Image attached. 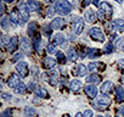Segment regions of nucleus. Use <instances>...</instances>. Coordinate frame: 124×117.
Returning <instances> with one entry per match:
<instances>
[{
    "instance_id": "12",
    "label": "nucleus",
    "mask_w": 124,
    "mask_h": 117,
    "mask_svg": "<svg viewBox=\"0 0 124 117\" xmlns=\"http://www.w3.org/2000/svg\"><path fill=\"white\" fill-rule=\"evenodd\" d=\"M84 92L88 95V98H90V99H95L97 96V88L94 84H86L84 88Z\"/></svg>"
},
{
    "instance_id": "44",
    "label": "nucleus",
    "mask_w": 124,
    "mask_h": 117,
    "mask_svg": "<svg viewBox=\"0 0 124 117\" xmlns=\"http://www.w3.org/2000/svg\"><path fill=\"white\" fill-rule=\"evenodd\" d=\"M84 117H94L93 111H91V110H86V111L84 112Z\"/></svg>"
},
{
    "instance_id": "51",
    "label": "nucleus",
    "mask_w": 124,
    "mask_h": 117,
    "mask_svg": "<svg viewBox=\"0 0 124 117\" xmlns=\"http://www.w3.org/2000/svg\"><path fill=\"white\" fill-rule=\"evenodd\" d=\"M4 1H5V3H12L14 0H4Z\"/></svg>"
},
{
    "instance_id": "38",
    "label": "nucleus",
    "mask_w": 124,
    "mask_h": 117,
    "mask_svg": "<svg viewBox=\"0 0 124 117\" xmlns=\"http://www.w3.org/2000/svg\"><path fill=\"white\" fill-rule=\"evenodd\" d=\"M22 56H23V54L18 51V52H16V54H15V55L12 56L11 61H12V62H16V61H18V60H20V58H22Z\"/></svg>"
},
{
    "instance_id": "1",
    "label": "nucleus",
    "mask_w": 124,
    "mask_h": 117,
    "mask_svg": "<svg viewBox=\"0 0 124 117\" xmlns=\"http://www.w3.org/2000/svg\"><path fill=\"white\" fill-rule=\"evenodd\" d=\"M55 10L58 15H62V16L70 15L71 11H72V4L68 1V0H56Z\"/></svg>"
},
{
    "instance_id": "26",
    "label": "nucleus",
    "mask_w": 124,
    "mask_h": 117,
    "mask_svg": "<svg viewBox=\"0 0 124 117\" xmlns=\"http://www.w3.org/2000/svg\"><path fill=\"white\" fill-rule=\"evenodd\" d=\"M86 55H88V57H89V58H96L97 56H100V55H101V51H100L99 49L91 48V49H88Z\"/></svg>"
},
{
    "instance_id": "50",
    "label": "nucleus",
    "mask_w": 124,
    "mask_h": 117,
    "mask_svg": "<svg viewBox=\"0 0 124 117\" xmlns=\"http://www.w3.org/2000/svg\"><path fill=\"white\" fill-rule=\"evenodd\" d=\"M93 3H94V4L97 6V5H99V3H100V0H93Z\"/></svg>"
},
{
    "instance_id": "13",
    "label": "nucleus",
    "mask_w": 124,
    "mask_h": 117,
    "mask_svg": "<svg viewBox=\"0 0 124 117\" xmlns=\"http://www.w3.org/2000/svg\"><path fill=\"white\" fill-rule=\"evenodd\" d=\"M86 72H88V67L83 64H79L73 68V73L76 77H84L86 75Z\"/></svg>"
},
{
    "instance_id": "25",
    "label": "nucleus",
    "mask_w": 124,
    "mask_h": 117,
    "mask_svg": "<svg viewBox=\"0 0 124 117\" xmlns=\"http://www.w3.org/2000/svg\"><path fill=\"white\" fill-rule=\"evenodd\" d=\"M23 112H24V116H26V117H37V116H38L37 110H35L34 107H29V106L24 107Z\"/></svg>"
},
{
    "instance_id": "40",
    "label": "nucleus",
    "mask_w": 124,
    "mask_h": 117,
    "mask_svg": "<svg viewBox=\"0 0 124 117\" xmlns=\"http://www.w3.org/2000/svg\"><path fill=\"white\" fill-rule=\"evenodd\" d=\"M12 116V110L10 109H6L5 111L1 112V117H11Z\"/></svg>"
},
{
    "instance_id": "29",
    "label": "nucleus",
    "mask_w": 124,
    "mask_h": 117,
    "mask_svg": "<svg viewBox=\"0 0 124 117\" xmlns=\"http://www.w3.org/2000/svg\"><path fill=\"white\" fill-rule=\"evenodd\" d=\"M10 23H12V22L10 21V18H8V17L3 16L1 22H0V25H1V28H3V29H5V31H8V29L10 28Z\"/></svg>"
},
{
    "instance_id": "34",
    "label": "nucleus",
    "mask_w": 124,
    "mask_h": 117,
    "mask_svg": "<svg viewBox=\"0 0 124 117\" xmlns=\"http://www.w3.org/2000/svg\"><path fill=\"white\" fill-rule=\"evenodd\" d=\"M106 54H111L114 51V45L112 44V42H108L106 45H105V50H103Z\"/></svg>"
},
{
    "instance_id": "52",
    "label": "nucleus",
    "mask_w": 124,
    "mask_h": 117,
    "mask_svg": "<svg viewBox=\"0 0 124 117\" xmlns=\"http://www.w3.org/2000/svg\"><path fill=\"white\" fill-rule=\"evenodd\" d=\"M116 1H117V3H119V4H122V3H123V0H116Z\"/></svg>"
},
{
    "instance_id": "27",
    "label": "nucleus",
    "mask_w": 124,
    "mask_h": 117,
    "mask_svg": "<svg viewBox=\"0 0 124 117\" xmlns=\"http://www.w3.org/2000/svg\"><path fill=\"white\" fill-rule=\"evenodd\" d=\"M116 98H117V101H119V102L124 101V89L122 87H117V89H116Z\"/></svg>"
},
{
    "instance_id": "23",
    "label": "nucleus",
    "mask_w": 124,
    "mask_h": 117,
    "mask_svg": "<svg viewBox=\"0 0 124 117\" xmlns=\"http://www.w3.org/2000/svg\"><path fill=\"white\" fill-rule=\"evenodd\" d=\"M27 6H28L29 11H38L40 9V4H39V1H37V0H28Z\"/></svg>"
},
{
    "instance_id": "31",
    "label": "nucleus",
    "mask_w": 124,
    "mask_h": 117,
    "mask_svg": "<svg viewBox=\"0 0 124 117\" xmlns=\"http://www.w3.org/2000/svg\"><path fill=\"white\" fill-rule=\"evenodd\" d=\"M56 56H57V60L60 64H66L67 62V56H65V54L62 52V51H56Z\"/></svg>"
},
{
    "instance_id": "36",
    "label": "nucleus",
    "mask_w": 124,
    "mask_h": 117,
    "mask_svg": "<svg viewBox=\"0 0 124 117\" xmlns=\"http://www.w3.org/2000/svg\"><path fill=\"white\" fill-rule=\"evenodd\" d=\"M10 42H11V38L10 37H8V35H3L1 37V45L3 46H8L9 44H10Z\"/></svg>"
},
{
    "instance_id": "39",
    "label": "nucleus",
    "mask_w": 124,
    "mask_h": 117,
    "mask_svg": "<svg viewBox=\"0 0 124 117\" xmlns=\"http://www.w3.org/2000/svg\"><path fill=\"white\" fill-rule=\"evenodd\" d=\"M114 45H116V46H120V48H122V46L124 45V35H123V37H120V38H118V39L116 40Z\"/></svg>"
},
{
    "instance_id": "53",
    "label": "nucleus",
    "mask_w": 124,
    "mask_h": 117,
    "mask_svg": "<svg viewBox=\"0 0 124 117\" xmlns=\"http://www.w3.org/2000/svg\"><path fill=\"white\" fill-rule=\"evenodd\" d=\"M46 1H47V3H51V1H54V0H46Z\"/></svg>"
},
{
    "instance_id": "42",
    "label": "nucleus",
    "mask_w": 124,
    "mask_h": 117,
    "mask_svg": "<svg viewBox=\"0 0 124 117\" xmlns=\"http://www.w3.org/2000/svg\"><path fill=\"white\" fill-rule=\"evenodd\" d=\"M117 66H118L120 70H124V58H120V60H118Z\"/></svg>"
},
{
    "instance_id": "41",
    "label": "nucleus",
    "mask_w": 124,
    "mask_h": 117,
    "mask_svg": "<svg viewBox=\"0 0 124 117\" xmlns=\"http://www.w3.org/2000/svg\"><path fill=\"white\" fill-rule=\"evenodd\" d=\"M34 49L38 52H40V39H35V42H34Z\"/></svg>"
},
{
    "instance_id": "21",
    "label": "nucleus",
    "mask_w": 124,
    "mask_h": 117,
    "mask_svg": "<svg viewBox=\"0 0 124 117\" xmlns=\"http://www.w3.org/2000/svg\"><path fill=\"white\" fill-rule=\"evenodd\" d=\"M44 66L47 68V70H52L55 66H56V60L51 56H47L45 60H44Z\"/></svg>"
},
{
    "instance_id": "14",
    "label": "nucleus",
    "mask_w": 124,
    "mask_h": 117,
    "mask_svg": "<svg viewBox=\"0 0 124 117\" xmlns=\"http://www.w3.org/2000/svg\"><path fill=\"white\" fill-rule=\"evenodd\" d=\"M18 84H21V78H20V76L16 75V73L10 75V77H9V79H8V85H9L10 88H14V89H15Z\"/></svg>"
},
{
    "instance_id": "47",
    "label": "nucleus",
    "mask_w": 124,
    "mask_h": 117,
    "mask_svg": "<svg viewBox=\"0 0 124 117\" xmlns=\"http://www.w3.org/2000/svg\"><path fill=\"white\" fill-rule=\"evenodd\" d=\"M90 3H91V0H84V1H83V5H84V6H88Z\"/></svg>"
},
{
    "instance_id": "32",
    "label": "nucleus",
    "mask_w": 124,
    "mask_h": 117,
    "mask_svg": "<svg viewBox=\"0 0 124 117\" xmlns=\"http://www.w3.org/2000/svg\"><path fill=\"white\" fill-rule=\"evenodd\" d=\"M41 32H43V34H44L45 37L50 38V35H51V33H52V27H51V26H49V25H44V26H43Z\"/></svg>"
},
{
    "instance_id": "2",
    "label": "nucleus",
    "mask_w": 124,
    "mask_h": 117,
    "mask_svg": "<svg viewBox=\"0 0 124 117\" xmlns=\"http://www.w3.org/2000/svg\"><path fill=\"white\" fill-rule=\"evenodd\" d=\"M108 105H111V99L108 98V95H101L97 98V101L93 104V106L96 110H105Z\"/></svg>"
},
{
    "instance_id": "15",
    "label": "nucleus",
    "mask_w": 124,
    "mask_h": 117,
    "mask_svg": "<svg viewBox=\"0 0 124 117\" xmlns=\"http://www.w3.org/2000/svg\"><path fill=\"white\" fill-rule=\"evenodd\" d=\"M65 25H66V20L63 17H56L52 20L50 26L52 27V29H62L65 27Z\"/></svg>"
},
{
    "instance_id": "17",
    "label": "nucleus",
    "mask_w": 124,
    "mask_h": 117,
    "mask_svg": "<svg viewBox=\"0 0 124 117\" xmlns=\"http://www.w3.org/2000/svg\"><path fill=\"white\" fill-rule=\"evenodd\" d=\"M34 93H35L37 98H41V99L49 98V92H47L45 88H43V87H35Z\"/></svg>"
},
{
    "instance_id": "55",
    "label": "nucleus",
    "mask_w": 124,
    "mask_h": 117,
    "mask_svg": "<svg viewBox=\"0 0 124 117\" xmlns=\"http://www.w3.org/2000/svg\"><path fill=\"white\" fill-rule=\"evenodd\" d=\"M97 117H106V116H102V115H99Z\"/></svg>"
},
{
    "instance_id": "20",
    "label": "nucleus",
    "mask_w": 124,
    "mask_h": 117,
    "mask_svg": "<svg viewBox=\"0 0 124 117\" xmlns=\"http://www.w3.org/2000/svg\"><path fill=\"white\" fill-rule=\"evenodd\" d=\"M70 88H71L72 92L77 93V92H79V90L83 88V83H82V81H79V79H73V81L71 82V84H70Z\"/></svg>"
},
{
    "instance_id": "28",
    "label": "nucleus",
    "mask_w": 124,
    "mask_h": 117,
    "mask_svg": "<svg viewBox=\"0 0 124 117\" xmlns=\"http://www.w3.org/2000/svg\"><path fill=\"white\" fill-rule=\"evenodd\" d=\"M54 43L56 44V45H62L65 43V37H63V34L62 33H57V34H55V37H54Z\"/></svg>"
},
{
    "instance_id": "5",
    "label": "nucleus",
    "mask_w": 124,
    "mask_h": 117,
    "mask_svg": "<svg viewBox=\"0 0 124 117\" xmlns=\"http://www.w3.org/2000/svg\"><path fill=\"white\" fill-rule=\"evenodd\" d=\"M16 72L18 73V76L21 78H26L29 73V68H28V64L24 61H21L16 65Z\"/></svg>"
},
{
    "instance_id": "4",
    "label": "nucleus",
    "mask_w": 124,
    "mask_h": 117,
    "mask_svg": "<svg viewBox=\"0 0 124 117\" xmlns=\"http://www.w3.org/2000/svg\"><path fill=\"white\" fill-rule=\"evenodd\" d=\"M89 35L94 39V40H96V42H105V34L102 33V31L99 28V27H93V28H90L89 29Z\"/></svg>"
},
{
    "instance_id": "56",
    "label": "nucleus",
    "mask_w": 124,
    "mask_h": 117,
    "mask_svg": "<svg viewBox=\"0 0 124 117\" xmlns=\"http://www.w3.org/2000/svg\"><path fill=\"white\" fill-rule=\"evenodd\" d=\"M122 50H123V51H124V45H123V46H122Z\"/></svg>"
},
{
    "instance_id": "7",
    "label": "nucleus",
    "mask_w": 124,
    "mask_h": 117,
    "mask_svg": "<svg viewBox=\"0 0 124 117\" xmlns=\"http://www.w3.org/2000/svg\"><path fill=\"white\" fill-rule=\"evenodd\" d=\"M72 29L74 32V34H80L84 29V21L82 17H74L73 22H72Z\"/></svg>"
},
{
    "instance_id": "24",
    "label": "nucleus",
    "mask_w": 124,
    "mask_h": 117,
    "mask_svg": "<svg viewBox=\"0 0 124 117\" xmlns=\"http://www.w3.org/2000/svg\"><path fill=\"white\" fill-rule=\"evenodd\" d=\"M17 45H18V38H17V37H12L10 44L8 45V50H9V52H14V51L17 49Z\"/></svg>"
},
{
    "instance_id": "22",
    "label": "nucleus",
    "mask_w": 124,
    "mask_h": 117,
    "mask_svg": "<svg viewBox=\"0 0 124 117\" xmlns=\"http://www.w3.org/2000/svg\"><path fill=\"white\" fill-rule=\"evenodd\" d=\"M77 56H78V54H77L76 49L73 46H70L67 49V60L68 61H74L76 58H77Z\"/></svg>"
},
{
    "instance_id": "49",
    "label": "nucleus",
    "mask_w": 124,
    "mask_h": 117,
    "mask_svg": "<svg viewBox=\"0 0 124 117\" xmlns=\"http://www.w3.org/2000/svg\"><path fill=\"white\" fill-rule=\"evenodd\" d=\"M76 117H84V113H80V112H78V113L76 115Z\"/></svg>"
},
{
    "instance_id": "46",
    "label": "nucleus",
    "mask_w": 124,
    "mask_h": 117,
    "mask_svg": "<svg viewBox=\"0 0 124 117\" xmlns=\"http://www.w3.org/2000/svg\"><path fill=\"white\" fill-rule=\"evenodd\" d=\"M113 25H114V23H112V22H107V23H106V27H107L109 31H112V29H113Z\"/></svg>"
},
{
    "instance_id": "37",
    "label": "nucleus",
    "mask_w": 124,
    "mask_h": 117,
    "mask_svg": "<svg viewBox=\"0 0 124 117\" xmlns=\"http://www.w3.org/2000/svg\"><path fill=\"white\" fill-rule=\"evenodd\" d=\"M55 46H56V44H55V43H49V44H47V46H46L47 52H49V54L55 52Z\"/></svg>"
},
{
    "instance_id": "54",
    "label": "nucleus",
    "mask_w": 124,
    "mask_h": 117,
    "mask_svg": "<svg viewBox=\"0 0 124 117\" xmlns=\"http://www.w3.org/2000/svg\"><path fill=\"white\" fill-rule=\"evenodd\" d=\"M63 117H71V116H70V115H65Z\"/></svg>"
},
{
    "instance_id": "43",
    "label": "nucleus",
    "mask_w": 124,
    "mask_h": 117,
    "mask_svg": "<svg viewBox=\"0 0 124 117\" xmlns=\"http://www.w3.org/2000/svg\"><path fill=\"white\" fill-rule=\"evenodd\" d=\"M1 96H3V99H4V100H6V101L11 100V98H12L10 94H6V93H3V94H1Z\"/></svg>"
},
{
    "instance_id": "45",
    "label": "nucleus",
    "mask_w": 124,
    "mask_h": 117,
    "mask_svg": "<svg viewBox=\"0 0 124 117\" xmlns=\"http://www.w3.org/2000/svg\"><path fill=\"white\" fill-rule=\"evenodd\" d=\"M55 11H56V10H55V6H54V8H49V9H47V15H49V16H52V15L55 14Z\"/></svg>"
},
{
    "instance_id": "6",
    "label": "nucleus",
    "mask_w": 124,
    "mask_h": 117,
    "mask_svg": "<svg viewBox=\"0 0 124 117\" xmlns=\"http://www.w3.org/2000/svg\"><path fill=\"white\" fill-rule=\"evenodd\" d=\"M43 77H44V79L46 81V82H49L51 85H57V83H58V72L57 71H51V72H49V73H44L43 75Z\"/></svg>"
},
{
    "instance_id": "33",
    "label": "nucleus",
    "mask_w": 124,
    "mask_h": 117,
    "mask_svg": "<svg viewBox=\"0 0 124 117\" xmlns=\"http://www.w3.org/2000/svg\"><path fill=\"white\" fill-rule=\"evenodd\" d=\"M114 26L117 27L118 31H124V20H120V18H117L113 21Z\"/></svg>"
},
{
    "instance_id": "19",
    "label": "nucleus",
    "mask_w": 124,
    "mask_h": 117,
    "mask_svg": "<svg viewBox=\"0 0 124 117\" xmlns=\"http://www.w3.org/2000/svg\"><path fill=\"white\" fill-rule=\"evenodd\" d=\"M101 82V77L99 76V75H96V73H91L90 76H88V78H86V83L88 84H94V85H96V84H99Z\"/></svg>"
},
{
    "instance_id": "9",
    "label": "nucleus",
    "mask_w": 124,
    "mask_h": 117,
    "mask_svg": "<svg viewBox=\"0 0 124 117\" xmlns=\"http://www.w3.org/2000/svg\"><path fill=\"white\" fill-rule=\"evenodd\" d=\"M113 89H114L113 82L106 81V82L102 83V85H101V88H100V92L102 93V95H109V94L113 92Z\"/></svg>"
},
{
    "instance_id": "8",
    "label": "nucleus",
    "mask_w": 124,
    "mask_h": 117,
    "mask_svg": "<svg viewBox=\"0 0 124 117\" xmlns=\"http://www.w3.org/2000/svg\"><path fill=\"white\" fill-rule=\"evenodd\" d=\"M17 8H18V12H20L21 17L23 18V21H29V9H28L27 4L23 1H20Z\"/></svg>"
},
{
    "instance_id": "18",
    "label": "nucleus",
    "mask_w": 124,
    "mask_h": 117,
    "mask_svg": "<svg viewBox=\"0 0 124 117\" xmlns=\"http://www.w3.org/2000/svg\"><path fill=\"white\" fill-rule=\"evenodd\" d=\"M84 17H85V21H86V22L94 23V22L96 21V12H95L94 10H91V9H88V11H85Z\"/></svg>"
},
{
    "instance_id": "30",
    "label": "nucleus",
    "mask_w": 124,
    "mask_h": 117,
    "mask_svg": "<svg viewBox=\"0 0 124 117\" xmlns=\"http://www.w3.org/2000/svg\"><path fill=\"white\" fill-rule=\"evenodd\" d=\"M26 90H27V88H26V85H24L23 83L18 84V85L14 89V92H15L17 95H22V94H24V93H26Z\"/></svg>"
},
{
    "instance_id": "3",
    "label": "nucleus",
    "mask_w": 124,
    "mask_h": 117,
    "mask_svg": "<svg viewBox=\"0 0 124 117\" xmlns=\"http://www.w3.org/2000/svg\"><path fill=\"white\" fill-rule=\"evenodd\" d=\"M27 34L29 38L32 39H40L39 37V27H38V23L37 22H29L28 27H27Z\"/></svg>"
},
{
    "instance_id": "16",
    "label": "nucleus",
    "mask_w": 124,
    "mask_h": 117,
    "mask_svg": "<svg viewBox=\"0 0 124 117\" xmlns=\"http://www.w3.org/2000/svg\"><path fill=\"white\" fill-rule=\"evenodd\" d=\"M20 17H21L20 12H18L17 10H12L11 14H10V17H9V18H10V21L12 22L14 26H17V25H23V22L20 21Z\"/></svg>"
},
{
    "instance_id": "48",
    "label": "nucleus",
    "mask_w": 124,
    "mask_h": 117,
    "mask_svg": "<svg viewBox=\"0 0 124 117\" xmlns=\"http://www.w3.org/2000/svg\"><path fill=\"white\" fill-rule=\"evenodd\" d=\"M119 112H120V115H122V116L124 117V106H122V107H120V110H119Z\"/></svg>"
},
{
    "instance_id": "11",
    "label": "nucleus",
    "mask_w": 124,
    "mask_h": 117,
    "mask_svg": "<svg viewBox=\"0 0 124 117\" xmlns=\"http://www.w3.org/2000/svg\"><path fill=\"white\" fill-rule=\"evenodd\" d=\"M21 48H22V51L24 54H27V55L31 54V51H32V43H31V40L27 37H22L21 38Z\"/></svg>"
},
{
    "instance_id": "10",
    "label": "nucleus",
    "mask_w": 124,
    "mask_h": 117,
    "mask_svg": "<svg viewBox=\"0 0 124 117\" xmlns=\"http://www.w3.org/2000/svg\"><path fill=\"white\" fill-rule=\"evenodd\" d=\"M100 11H101L106 17H109V16L113 14V8L111 6L109 3H107V1H102V3L100 4Z\"/></svg>"
},
{
    "instance_id": "35",
    "label": "nucleus",
    "mask_w": 124,
    "mask_h": 117,
    "mask_svg": "<svg viewBox=\"0 0 124 117\" xmlns=\"http://www.w3.org/2000/svg\"><path fill=\"white\" fill-rule=\"evenodd\" d=\"M99 66H101V64H99V62H90L89 65H88V71L89 72H94V71H96L97 70V67Z\"/></svg>"
}]
</instances>
